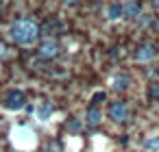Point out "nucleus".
Returning a JSON list of instances; mask_svg holds the SVG:
<instances>
[{
	"instance_id": "obj_15",
	"label": "nucleus",
	"mask_w": 159,
	"mask_h": 152,
	"mask_svg": "<svg viewBox=\"0 0 159 152\" xmlns=\"http://www.w3.org/2000/svg\"><path fill=\"white\" fill-rule=\"evenodd\" d=\"M61 2H63L66 7H74V5H79V0H61Z\"/></svg>"
},
{
	"instance_id": "obj_16",
	"label": "nucleus",
	"mask_w": 159,
	"mask_h": 152,
	"mask_svg": "<svg viewBox=\"0 0 159 152\" xmlns=\"http://www.w3.org/2000/svg\"><path fill=\"white\" fill-rule=\"evenodd\" d=\"M5 54H7V46H5L2 41H0V59H2Z\"/></svg>"
},
{
	"instance_id": "obj_1",
	"label": "nucleus",
	"mask_w": 159,
	"mask_h": 152,
	"mask_svg": "<svg viewBox=\"0 0 159 152\" xmlns=\"http://www.w3.org/2000/svg\"><path fill=\"white\" fill-rule=\"evenodd\" d=\"M9 35L18 46H33L39 37V28L33 20H18L16 24H11Z\"/></svg>"
},
{
	"instance_id": "obj_4",
	"label": "nucleus",
	"mask_w": 159,
	"mask_h": 152,
	"mask_svg": "<svg viewBox=\"0 0 159 152\" xmlns=\"http://www.w3.org/2000/svg\"><path fill=\"white\" fill-rule=\"evenodd\" d=\"M59 54V44L55 39H46L42 46H39V57L42 59H55Z\"/></svg>"
},
{
	"instance_id": "obj_17",
	"label": "nucleus",
	"mask_w": 159,
	"mask_h": 152,
	"mask_svg": "<svg viewBox=\"0 0 159 152\" xmlns=\"http://www.w3.org/2000/svg\"><path fill=\"white\" fill-rule=\"evenodd\" d=\"M152 5H155V9L159 11V0H152Z\"/></svg>"
},
{
	"instance_id": "obj_2",
	"label": "nucleus",
	"mask_w": 159,
	"mask_h": 152,
	"mask_svg": "<svg viewBox=\"0 0 159 152\" xmlns=\"http://www.w3.org/2000/svg\"><path fill=\"white\" fill-rule=\"evenodd\" d=\"M24 104H26V98L22 91H9L5 98V106L9 111H20V109H24Z\"/></svg>"
},
{
	"instance_id": "obj_5",
	"label": "nucleus",
	"mask_w": 159,
	"mask_h": 152,
	"mask_svg": "<svg viewBox=\"0 0 159 152\" xmlns=\"http://www.w3.org/2000/svg\"><path fill=\"white\" fill-rule=\"evenodd\" d=\"M155 54H157V48H155L152 44H139L137 50H135V59L142 61V63H144V61H150Z\"/></svg>"
},
{
	"instance_id": "obj_18",
	"label": "nucleus",
	"mask_w": 159,
	"mask_h": 152,
	"mask_svg": "<svg viewBox=\"0 0 159 152\" xmlns=\"http://www.w3.org/2000/svg\"><path fill=\"white\" fill-rule=\"evenodd\" d=\"M144 152H150V150H144Z\"/></svg>"
},
{
	"instance_id": "obj_11",
	"label": "nucleus",
	"mask_w": 159,
	"mask_h": 152,
	"mask_svg": "<svg viewBox=\"0 0 159 152\" xmlns=\"http://www.w3.org/2000/svg\"><path fill=\"white\" fill-rule=\"evenodd\" d=\"M146 150H150V152H159V137H150V139L146 141Z\"/></svg>"
},
{
	"instance_id": "obj_7",
	"label": "nucleus",
	"mask_w": 159,
	"mask_h": 152,
	"mask_svg": "<svg viewBox=\"0 0 159 152\" xmlns=\"http://www.w3.org/2000/svg\"><path fill=\"white\" fill-rule=\"evenodd\" d=\"M113 89L116 91H124V89H129V85H131V78L126 76V74H118L116 78H113Z\"/></svg>"
},
{
	"instance_id": "obj_10",
	"label": "nucleus",
	"mask_w": 159,
	"mask_h": 152,
	"mask_svg": "<svg viewBox=\"0 0 159 152\" xmlns=\"http://www.w3.org/2000/svg\"><path fill=\"white\" fill-rule=\"evenodd\" d=\"M50 115H52V106H50V104H42V106L37 109V117H39L42 122H46Z\"/></svg>"
},
{
	"instance_id": "obj_6",
	"label": "nucleus",
	"mask_w": 159,
	"mask_h": 152,
	"mask_svg": "<svg viewBox=\"0 0 159 152\" xmlns=\"http://www.w3.org/2000/svg\"><path fill=\"white\" fill-rule=\"evenodd\" d=\"M139 13H142V7H139V2H137V0H129V2L122 7V15H126L129 20L139 18Z\"/></svg>"
},
{
	"instance_id": "obj_8",
	"label": "nucleus",
	"mask_w": 159,
	"mask_h": 152,
	"mask_svg": "<svg viewBox=\"0 0 159 152\" xmlns=\"http://www.w3.org/2000/svg\"><path fill=\"white\" fill-rule=\"evenodd\" d=\"M100 117H102V113H100V109H98L96 104H92V106L87 109V115H85V119H87V124H92V126H96V124L100 122Z\"/></svg>"
},
{
	"instance_id": "obj_12",
	"label": "nucleus",
	"mask_w": 159,
	"mask_h": 152,
	"mask_svg": "<svg viewBox=\"0 0 159 152\" xmlns=\"http://www.w3.org/2000/svg\"><path fill=\"white\" fill-rule=\"evenodd\" d=\"M68 130H70V132H79V130H81V122H79L76 117H70V122H68Z\"/></svg>"
},
{
	"instance_id": "obj_13",
	"label": "nucleus",
	"mask_w": 159,
	"mask_h": 152,
	"mask_svg": "<svg viewBox=\"0 0 159 152\" xmlns=\"http://www.w3.org/2000/svg\"><path fill=\"white\" fill-rule=\"evenodd\" d=\"M150 98L152 100H159V83H152L150 85Z\"/></svg>"
},
{
	"instance_id": "obj_9",
	"label": "nucleus",
	"mask_w": 159,
	"mask_h": 152,
	"mask_svg": "<svg viewBox=\"0 0 159 152\" xmlns=\"http://www.w3.org/2000/svg\"><path fill=\"white\" fill-rule=\"evenodd\" d=\"M107 18H109V20H120V18H122V5H118V2L109 5V7H107Z\"/></svg>"
},
{
	"instance_id": "obj_3",
	"label": "nucleus",
	"mask_w": 159,
	"mask_h": 152,
	"mask_svg": "<svg viewBox=\"0 0 159 152\" xmlns=\"http://www.w3.org/2000/svg\"><path fill=\"white\" fill-rule=\"evenodd\" d=\"M109 117L113 122H126L129 119V106L124 102H113L109 106Z\"/></svg>"
},
{
	"instance_id": "obj_14",
	"label": "nucleus",
	"mask_w": 159,
	"mask_h": 152,
	"mask_svg": "<svg viewBox=\"0 0 159 152\" xmlns=\"http://www.w3.org/2000/svg\"><path fill=\"white\" fill-rule=\"evenodd\" d=\"M105 98H107V96H105V91H96V93H94V98H92V102H94V104H98V102H102Z\"/></svg>"
}]
</instances>
